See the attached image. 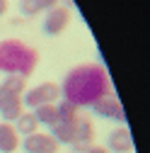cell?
I'll use <instances>...</instances> for the list:
<instances>
[{"label": "cell", "mask_w": 150, "mask_h": 153, "mask_svg": "<svg viewBox=\"0 0 150 153\" xmlns=\"http://www.w3.org/2000/svg\"><path fill=\"white\" fill-rule=\"evenodd\" d=\"M0 85H3L7 92H12V95H22L27 90V78L24 75H5V80Z\"/></svg>", "instance_id": "5bb4252c"}, {"label": "cell", "mask_w": 150, "mask_h": 153, "mask_svg": "<svg viewBox=\"0 0 150 153\" xmlns=\"http://www.w3.org/2000/svg\"><path fill=\"white\" fill-rule=\"evenodd\" d=\"M20 148L24 153H58L61 143L56 141L51 134H41V131H34L29 136H24L20 141Z\"/></svg>", "instance_id": "277c9868"}, {"label": "cell", "mask_w": 150, "mask_h": 153, "mask_svg": "<svg viewBox=\"0 0 150 153\" xmlns=\"http://www.w3.org/2000/svg\"><path fill=\"white\" fill-rule=\"evenodd\" d=\"M34 117L39 122V126H51L58 122V112H56V105H44V107H36L34 109Z\"/></svg>", "instance_id": "4fadbf2b"}, {"label": "cell", "mask_w": 150, "mask_h": 153, "mask_svg": "<svg viewBox=\"0 0 150 153\" xmlns=\"http://www.w3.org/2000/svg\"><path fill=\"white\" fill-rule=\"evenodd\" d=\"M90 146H95V126H92V122L87 117H78L75 119V136H73V153H80Z\"/></svg>", "instance_id": "52a82bcc"}, {"label": "cell", "mask_w": 150, "mask_h": 153, "mask_svg": "<svg viewBox=\"0 0 150 153\" xmlns=\"http://www.w3.org/2000/svg\"><path fill=\"white\" fill-rule=\"evenodd\" d=\"M10 97H12V92H7V90H5L3 85H0V105H5V102H7Z\"/></svg>", "instance_id": "ac0fdd59"}, {"label": "cell", "mask_w": 150, "mask_h": 153, "mask_svg": "<svg viewBox=\"0 0 150 153\" xmlns=\"http://www.w3.org/2000/svg\"><path fill=\"white\" fill-rule=\"evenodd\" d=\"M39 63V53L34 46L22 39H3L0 42V73L5 75H29Z\"/></svg>", "instance_id": "7a4b0ae2"}, {"label": "cell", "mask_w": 150, "mask_h": 153, "mask_svg": "<svg viewBox=\"0 0 150 153\" xmlns=\"http://www.w3.org/2000/svg\"><path fill=\"white\" fill-rule=\"evenodd\" d=\"M36 129H39V122H36L34 112H22L20 117H17V122H15V131L22 134V136H29Z\"/></svg>", "instance_id": "7c38bea8"}, {"label": "cell", "mask_w": 150, "mask_h": 153, "mask_svg": "<svg viewBox=\"0 0 150 153\" xmlns=\"http://www.w3.org/2000/svg\"><path fill=\"white\" fill-rule=\"evenodd\" d=\"M20 100H22V107L27 109H36V107H44V105H56L61 100V88L58 83H41V85H36L32 90H24L20 95Z\"/></svg>", "instance_id": "3957f363"}, {"label": "cell", "mask_w": 150, "mask_h": 153, "mask_svg": "<svg viewBox=\"0 0 150 153\" xmlns=\"http://www.w3.org/2000/svg\"><path fill=\"white\" fill-rule=\"evenodd\" d=\"M7 5H10V3H7V0H0V17H3V15L7 12Z\"/></svg>", "instance_id": "ffe728a7"}, {"label": "cell", "mask_w": 150, "mask_h": 153, "mask_svg": "<svg viewBox=\"0 0 150 153\" xmlns=\"http://www.w3.org/2000/svg\"><path fill=\"white\" fill-rule=\"evenodd\" d=\"M20 12L24 17H36V15L44 12V10L39 5V0H20Z\"/></svg>", "instance_id": "2e32d148"}, {"label": "cell", "mask_w": 150, "mask_h": 153, "mask_svg": "<svg viewBox=\"0 0 150 153\" xmlns=\"http://www.w3.org/2000/svg\"><path fill=\"white\" fill-rule=\"evenodd\" d=\"M92 109H95V114L102 117V119H111V122H119V124L126 122V114H124V109H121V105H119V100H116L114 92L99 97L95 105H92Z\"/></svg>", "instance_id": "8992f818"}, {"label": "cell", "mask_w": 150, "mask_h": 153, "mask_svg": "<svg viewBox=\"0 0 150 153\" xmlns=\"http://www.w3.org/2000/svg\"><path fill=\"white\" fill-rule=\"evenodd\" d=\"M70 25V10L68 7H61V5H56L51 10H46V17H44V34L46 36H58L65 27Z\"/></svg>", "instance_id": "5b68a950"}, {"label": "cell", "mask_w": 150, "mask_h": 153, "mask_svg": "<svg viewBox=\"0 0 150 153\" xmlns=\"http://www.w3.org/2000/svg\"><path fill=\"white\" fill-rule=\"evenodd\" d=\"M61 88V97L75 107H92L99 97L111 92L107 68L99 63H80L65 73Z\"/></svg>", "instance_id": "6da1fadb"}, {"label": "cell", "mask_w": 150, "mask_h": 153, "mask_svg": "<svg viewBox=\"0 0 150 153\" xmlns=\"http://www.w3.org/2000/svg\"><path fill=\"white\" fill-rule=\"evenodd\" d=\"M22 112H24V107H22L20 95H12L5 105H0V119L5 124H12V122H17V117H20Z\"/></svg>", "instance_id": "8fae6325"}, {"label": "cell", "mask_w": 150, "mask_h": 153, "mask_svg": "<svg viewBox=\"0 0 150 153\" xmlns=\"http://www.w3.org/2000/svg\"><path fill=\"white\" fill-rule=\"evenodd\" d=\"M39 5H41V10H51L58 5V0H39Z\"/></svg>", "instance_id": "e0dca14e"}, {"label": "cell", "mask_w": 150, "mask_h": 153, "mask_svg": "<svg viewBox=\"0 0 150 153\" xmlns=\"http://www.w3.org/2000/svg\"><path fill=\"white\" fill-rule=\"evenodd\" d=\"M20 148V134L12 124L0 122V153H15Z\"/></svg>", "instance_id": "9c48e42d"}, {"label": "cell", "mask_w": 150, "mask_h": 153, "mask_svg": "<svg viewBox=\"0 0 150 153\" xmlns=\"http://www.w3.org/2000/svg\"><path fill=\"white\" fill-rule=\"evenodd\" d=\"M75 119H78V117H75ZM75 119L73 122H56V124H51L49 126L51 129V136L58 143H63V146H70L73 136H75Z\"/></svg>", "instance_id": "30bf717a"}, {"label": "cell", "mask_w": 150, "mask_h": 153, "mask_svg": "<svg viewBox=\"0 0 150 153\" xmlns=\"http://www.w3.org/2000/svg\"><path fill=\"white\" fill-rule=\"evenodd\" d=\"M80 153H109V151L102 148V146H90V148H85V151H80Z\"/></svg>", "instance_id": "d6986e66"}, {"label": "cell", "mask_w": 150, "mask_h": 153, "mask_svg": "<svg viewBox=\"0 0 150 153\" xmlns=\"http://www.w3.org/2000/svg\"><path fill=\"white\" fill-rule=\"evenodd\" d=\"M56 112H58V122H73L75 117H78V107L61 100L58 105H56Z\"/></svg>", "instance_id": "9a60e30c"}, {"label": "cell", "mask_w": 150, "mask_h": 153, "mask_svg": "<svg viewBox=\"0 0 150 153\" xmlns=\"http://www.w3.org/2000/svg\"><path fill=\"white\" fill-rule=\"evenodd\" d=\"M107 151L109 153H131L133 151V139H131V131L126 126H116L114 131L109 134V141H107Z\"/></svg>", "instance_id": "ba28073f"}]
</instances>
